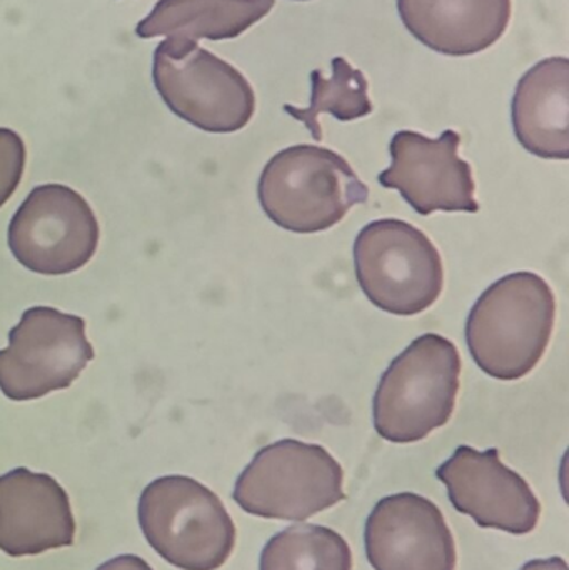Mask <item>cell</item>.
<instances>
[{
  "mask_svg": "<svg viewBox=\"0 0 569 570\" xmlns=\"http://www.w3.org/2000/svg\"><path fill=\"white\" fill-rule=\"evenodd\" d=\"M26 167V146L19 134L0 129V207L10 199Z\"/></svg>",
  "mask_w": 569,
  "mask_h": 570,
  "instance_id": "cell-19",
  "label": "cell"
},
{
  "mask_svg": "<svg viewBox=\"0 0 569 570\" xmlns=\"http://www.w3.org/2000/svg\"><path fill=\"white\" fill-rule=\"evenodd\" d=\"M461 357L440 334L414 338L384 372L373 401L374 429L396 444L423 441L453 417Z\"/></svg>",
  "mask_w": 569,
  "mask_h": 570,
  "instance_id": "cell-3",
  "label": "cell"
},
{
  "mask_svg": "<svg viewBox=\"0 0 569 570\" xmlns=\"http://www.w3.org/2000/svg\"><path fill=\"white\" fill-rule=\"evenodd\" d=\"M557 298L534 273H513L487 288L471 308L467 344L484 374L518 381L543 358L553 334Z\"/></svg>",
  "mask_w": 569,
  "mask_h": 570,
  "instance_id": "cell-1",
  "label": "cell"
},
{
  "mask_svg": "<svg viewBox=\"0 0 569 570\" xmlns=\"http://www.w3.org/2000/svg\"><path fill=\"white\" fill-rule=\"evenodd\" d=\"M357 283L381 311L418 315L440 298L444 267L430 237L398 219L367 224L354 243Z\"/></svg>",
  "mask_w": 569,
  "mask_h": 570,
  "instance_id": "cell-6",
  "label": "cell"
},
{
  "mask_svg": "<svg viewBox=\"0 0 569 570\" xmlns=\"http://www.w3.org/2000/svg\"><path fill=\"white\" fill-rule=\"evenodd\" d=\"M343 481V468L326 449L283 439L254 455L233 499L257 518L306 521L346 499Z\"/></svg>",
  "mask_w": 569,
  "mask_h": 570,
  "instance_id": "cell-5",
  "label": "cell"
},
{
  "mask_svg": "<svg viewBox=\"0 0 569 570\" xmlns=\"http://www.w3.org/2000/svg\"><path fill=\"white\" fill-rule=\"evenodd\" d=\"M99 244V224L70 187L46 184L29 194L10 220L9 247L26 269L63 276L86 266Z\"/></svg>",
  "mask_w": 569,
  "mask_h": 570,
  "instance_id": "cell-9",
  "label": "cell"
},
{
  "mask_svg": "<svg viewBox=\"0 0 569 570\" xmlns=\"http://www.w3.org/2000/svg\"><path fill=\"white\" fill-rule=\"evenodd\" d=\"M414 39L443 56L483 52L507 32L511 0H398Z\"/></svg>",
  "mask_w": 569,
  "mask_h": 570,
  "instance_id": "cell-14",
  "label": "cell"
},
{
  "mask_svg": "<svg viewBox=\"0 0 569 570\" xmlns=\"http://www.w3.org/2000/svg\"><path fill=\"white\" fill-rule=\"evenodd\" d=\"M140 531L174 568L217 570L236 546V525L223 501L196 479L166 475L139 499Z\"/></svg>",
  "mask_w": 569,
  "mask_h": 570,
  "instance_id": "cell-4",
  "label": "cell"
},
{
  "mask_svg": "<svg viewBox=\"0 0 569 570\" xmlns=\"http://www.w3.org/2000/svg\"><path fill=\"white\" fill-rule=\"evenodd\" d=\"M259 570H353V554L333 529L291 525L264 546Z\"/></svg>",
  "mask_w": 569,
  "mask_h": 570,
  "instance_id": "cell-18",
  "label": "cell"
},
{
  "mask_svg": "<svg viewBox=\"0 0 569 570\" xmlns=\"http://www.w3.org/2000/svg\"><path fill=\"white\" fill-rule=\"evenodd\" d=\"M257 196L276 226L316 234L337 226L353 207L366 203L370 189L340 154L301 144L266 164Z\"/></svg>",
  "mask_w": 569,
  "mask_h": 570,
  "instance_id": "cell-2",
  "label": "cell"
},
{
  "mask_svg": "<svg viewBox=\"0 0 569 570\" xmlns=\"http://www.w3.org/2000/svg\"><path fill=\"white\" fill-rule=\"evenodd\" d=\"M76 521L69 495L47 474L17 468L0 475V551L10 558L69 548Z\"/></svg>",
  "mask_w": 569,
  "mask_h": 570,
  "instance_id": "cell-13",
  "label": "cell"
},
{
  "mask_svg": "<svg viewBox=\"0 0 569 570\" xmlns=\"http://www.w3.org/2000/svg\"><path fill=\"white\" fill-rule=\"evenodd\" d=\"M94 358L86 322L52 307L27 308L0 351V391L32 401L72 385Z\"/></svg>",
  "mask_w": 569,
  "mask_h": 570,
  "instance_id": "cell-8",
  "label": "cell"
},
{
  "mask_svg": "<svg viewBox=\"0 0 569 570\" xmlns=\"http://www.w3.org/2000/svg\"><path fill=\"white\" fill-rule=\"evenodd\" d=\"M461 137L444 130L440 139H430L413 130H400L391 139L390 169L377 180L394 189L420 216L443 213H478L473 170L461 159Z\"/></svg>",
  "mask_w": 569,
  "mask_h": 570,
  "instance_id": "cell-10",
  "label": "cell"
},
{
  "mask_svg": "<svg viewBox=\"0 0 569 570\" xmlns=\"http://www.w3.org/2000/svg\"><path fill=\"white\" fill-rule=\"evenodd\" d=\"M331 76L323 70L311 72V102L306 109L284 106V112L303 122L314 140H323L320 126L321 114H331L341 122L361 119L373 112V102L367 96V80L361 70L354 69L343 57H334Z\"/></svg>",
  "mask_w": 569,
  "mask_h": 570,
  "instance_id": "cell-17",
  "label": "cell"
},
{
  "mask_svg": "<svg viewBox=\"0 0 569 570\" xmlns=\"http://www.w3.org/2000/svg\"><path fill=\"white\" fill-rule=\"evenodd\" d=\"M153 80L177 117L206 132H237L256 112V96L246 77L197 43L160 42L154 52Z\"/></svg>",
  "mask_w": 569,
  "mask_h": 570,
  "instance_id": "cell-7",
  "label": "cell"
},
{
  "mask_svg": "<svg viewBox=\"0 0 569 570\" xmlns=\"http://www.w3.org/2000/svg\"><path fill=\"white\" fill-rule=\"evenodd\" d=\"M276 0H159L140 20V39L166 37L174 47L194 46L199 39H236L267 16Z\"/></svg>",
  "mask_w": 569,
  "mask_h": 570,
  "instance_id": "cell-16",
  "label": "cell"
},
{
  "mask_svg": "<svg viewBox=\"0 0 569 570\" xmlns=\"http://www.w3.org/2000/svg\"><path fill=\"white\" fill-rule=\"evenodd\" d=\"M364 544L374 570H457V544L443 512L413 492L377 502Z\"/></svg>",
  "mask_w": 569,
  "mask_h": 570,
  "instance_id": "cell-12",
  "label": "cell"
},
{
  "mask_svg": "<svg viewBox=\"0 0 569 570\" xmlns=\"http://www.w3.org/2000/svg\"><path fill=\"white\" fill-rule=\"evenodd\" d=\"M518 142L541 159L569 157V60L550 57L531 67L511 104Z\"/></svg>",
  "mask_w": 569,
  "mask_h": 570,
  "instance_id": "cell-15",
  "label": "cell"
},
{
  "mask_svg": "<svg viewBox=\"0 0 569 570\" xmlns=\"http://www.w3.org/2000/svg\"><path fill=\"white\" fill-rule=\"evenodd\" d=\"M436 478L447 485L453 508L480 528L524 535L540 521V501L530 484L500 461L498 449L480 452L460 445Z\"/></svg>",
  "mask_w": 569,
  "mask_h": 570,
  "instance_id": "cell-11",
  "label": "cell"
},
{
  "mask_svg": "<svg viewBox=\"0 0 569 570\" xmlns=\"http://www.w3.org/2000/svg\"><path fill=\"white\" fill-rule=\"evenodd\" d=\"M520 570H569L567 561L561 558L534 559L527 562Z\"/></svg>",
  "mask_w": 569,
  "mask_h": 570,
  "instance_id": "cell-21",
  "label": "cell"
},
{
  "mask_svg": "<svg viewBox=\"0 0 569 570\" xmlns=\"http://www.w3.org/2000/svg\"><path fill=\"white\" fill-rule=\"evenodd\" d=\"M96 570H154L147 564L144 559L139 556L126 554L117 556V558L110 559V561L104 562Z\"/></svg>",
  "mask_w": 569,
  "mask_h": 570,
  "instance_id": "cell-20",
  "label": "cell"
}]
</instances>
